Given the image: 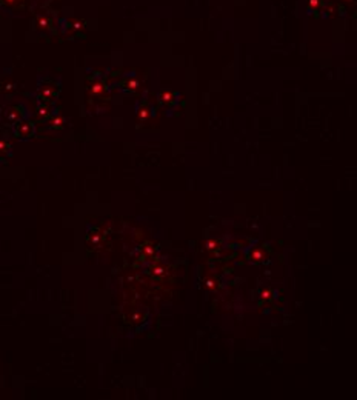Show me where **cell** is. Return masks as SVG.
<instances>
[{
	"instance_id": "6da1fadb",
	"label": "cell",
	"mask_w": 357,
	"mask_h": 400,
	"mask_svg": "<svg viewBox=\"0 0 357 400\" xmlns=\"http://www.w3.org/2000/svg\"><path fill=\"white\" fill-rule=\"evenodd\" d=\"M13 133L16 137H19V139H31L32 135L35 134V128H34V125L30 122V120H19V122H16L13 125Z\"/></svg>"
},
{
	"instance_id": "7a4b0ae2",
	"label": "cell",
	"mask_w": 357,
	"mask_h": 400,
	"mask_svg": "<svg viewBox=\"0 0 357 400\" xmlns=\"http://www.w3.org/2000/svg\"><path fill=\"white\" fill-rule=\"evenodd\" d=\"M59 94V88L56 83L47 80V83H42L39 88V100L40 103H51Z\"/></svg>"
},
{
	"instance_id": "3957f363",
	"label": "cell",
	"mask_w": 357,
	"mask_h": 400,
	"mask_svg": "<svg viewBox=\"0 0 357 400\" xmlns=\"http://www.w3.org/2000/svg\"><path fill=\"white\" fill-rule=\"evenodd\" d=\"M32 25H34V30L37 33H48L49 30H52L56 26V20H54V17L49 14H40L35 17Z\"/></svg>"
},
{
	"instance_id": "277c9868",
	"label": "cell",
	"mask_w": 357,
	"mask_h": 400,
	"mask_svg": "<svg viewBox=\"0 0 357 400\" xmlns=\"http://www.w3.org/2000/svg\"><path fill=\"white\" fill-rule=\"evenodd\" d=\"M26 116H28V111H26V108L23 105H13L5 111V119L8 122H11L13 125L16 122L26 119Z\"/></svg>"
},
{
	"instance_id": "5b68a950",
	"label": "cell",
	"mask_w": 357,
	"mask_h": 400,
	"mask_svg": "<svg viewBox=\"0 0 357 400\" xmlns=\"http://www.w3.org/2000/svg\"><path fill=\"white\" fill-rule=\"evenodd\" d=\"M62 25H64L65 33H68V34H79V33H82L85 30L86 22L82 20V19H68Z\"/></svg>"
},
{
	"instance_id": "8992f818",
	"label": "cell",
	"mask_w": 357,
	"mask_h": 400,
	"mask_svg": "<svg viewBox=\"0 0 357 400\" xmlns=\"http://www.w3.org/2000/svg\"><path fill=\"white\" fill-rule=\"evenodd\" d=\"M56 113L52 111V106L51 103H40L39 105V110H37V116H39V119L40 120H49L52 116H54Z\"/></svg>"
},
{
	"instance_id": "52a82bcc",
	"label": "cell",
	"mask_w": 357,
	"mask_h": 400,
	"mask_svg": "<svg viewBox=\"0 0 357 400\" xmlns=\"http://www.w3.org/2000/svg\"><path fill=\"white\" fill-rule=\"evenodd\" d=\"M48 122V126L51 130H60V128H64V123H65V120H64V117H60V116H57V114H54L51 117L49 120H47Z\"/></svg>"
},
{
	"instance_id": "ba28073f",
	"label": "cell",
	"mask_w": 357,
	"mask_h": 400,
	"mask_svg": "<svg viewBox=\"0 0 357 400\" xmlns=\"http://www.w3.org/2000/svg\"><path fill=\"white\" fill-rule=\"evenodd\" d=\"M10 156H11V145L5 140H0V160H5Z\"/></svg>"
},
{
	"instance_id": "9c48e42d",
	"label": "cell",
	"mask_w": 357,
	"mask_h": 400,
	"mask_svg": "<svg viewBox=\"0 0 357 400\" xmlns=\"http://www.w3.org/2000/svg\"><path fill=\"white\" fill-rule=\"evenodd\" d=\"M89 89H91V93L96 94V96H100L103 93V89H105V85L102 83L100 80H94L91 86H89Z\"/></svg>"
},
{
	"instance_id": "30bf717a",
	"label": "cell",
	"mask_w": 357,
	"mask_h": 400,
	"mask_svg": "<svg viewBox=\"0 0 357 400\" xmlns=\"http://www.w3.org/2000/svg\"><path fill=\"white\" fill-rule=\"evenodd\" d=\"M6 3H10V5H13V3H16V0H5Z\"/></svg>"
}]
</instances>
